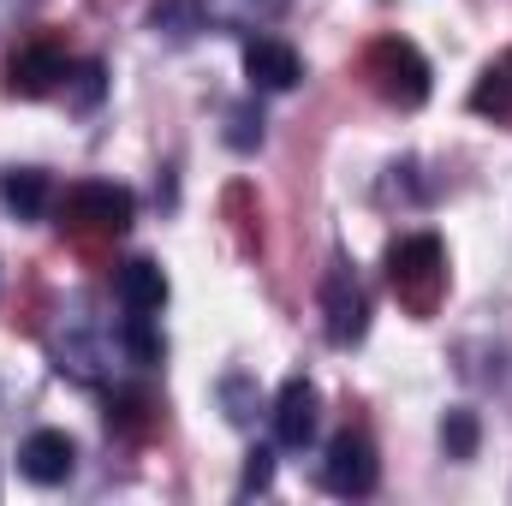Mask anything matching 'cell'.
<instances>
[{
    "label": "cell",
    "instance_id": "cell-1",
    "mask_svg": "<svg viewBox=\"0 0 512 506\" xmlns=\"http://www.w3.org/2000/svg\"><path fill=\"white\" fill-rule=\"evenodd\" d=\"M387 280H393V292L423 316V310H435V298H441V286H447V262H441V245L429 239V233H411V239H399L393 251H387Z\"/></svg>",
    "mask_w": 512,
    "mask_h": 506
},
{
    "label": "cell",
    "instance_id": "cell-2",
    "mask_svg": "<svg viewBox=\"0 0 512 506\" xmlns=\"http://www.w3.org/2000/svg\"><path fill=\"white\" fill-rule=\"evenodd\" d=\"M60 215H66V227H78V233H102V239H120L131 227V215H137V203H131V191L120 185H72L66 191V203H60Z\"/></svg>",
    "mask_w": 512,
    "mask_h": 506
},
{
    "label": "cell",
    "instance_id": "cell-3",
    "mask_svg": "<svg viewBox=\"0 0 512 506\" xmlns=\"http://www.w3.org/2000/svg\"><path fill=\"white\" fill-rule=\"evenodd\" d=\"M370 78H376V90H382L387 102H399V108H417L423 96H429V66H423V54L411 48V42H399V36H387L370 48Z\"/></svg>",
    "mask_w": 512,
    "mask_h": 506
},
{
    "label": "cell",
    "instance_id": "cell-4",
    "mask_svg": "<svg viewBox=\"0 0 512 506\" xmlns=\"http://www.w3.org/2000/svg\"><path fill=\"white\" fill-rule=\"evenodd\" d=\"M382 483V465H376V447L364 441V435H334L328 441V459H322V489L328 495H346V501H358V495H370Z\"/></svg>",
    "mask_w": 512,
    "mask_h": 506
},
{
    "label": "cell",
    "instance_id": "cell-5",
    "mask_svg": "<svg viewBox=\"0 0 512 506\" xmlns=\"http://www.w3.org/2000/svg\"><path fill=\"white\" fill-rule=\"evenodd\" d=\"M322 316H328L334 346H358L364 328H370V298H364V286H358V274L346 262H334L328 280H322Z\"/></svg>",
    "mask_w": 512,
    "mask_h": 506
},
{
    "label": "cell",
    "instance_id": "cell-6",
    "mask_svg": "<svg viewBox=\"0 0 512 506\" xmlns=\"http://www.w3.org/2000/svg\"><path fill=\"white\" fill-rule=\"evenodd\" d=\"M72 465H78V447H72L66 429H36V435H24V447H18V471H24L30 483H42V489L66 483Z\"/></svg>",
    "mask_w": 512,
    "mask_h": 506
},
{
    "label": "cell",
    "instance_id": "cell-7",
    "mask_svg": "<svg viewBox=\"0 0 512 506\" xmlns=\"http://www.w3.org/2000/svg\"><path fill=\"white\" fill-rule=\"evenodd\" d=\"M316 417H322L316 387H310L304 376H292L286 387H280V399H274V435H280V447L304 453V447L316 441Z\"/></svg>",
    "mask_w": 512,
    "mask_h": 506
},
{
    "label": "cell",
    "instance_id": "cell-8",
    "mask_svg": "<svg viewBox=\"0 0 512 506\" xmlns=\"http://www.w3.org/2000/svg\"><path fill=\"white\" fill-rule=\"evenodd\" d=\"M60 78H66V54L48 48V42H30L6 60V90L12 96H48Z\"/></svg>",
    "mask_w": 512,
    "mask_h": 506
},
{
    "label": "cell",
    "instance_id": "cell-9",
    "mask_svg": "<svg viewBox=\"0 0 512 506\" xmlns=\"http://www.w3.org/2000/svg\"><path fill=\"white\" fill-rule=\"evenodd\" d=\"M245 72H251L256 90H292V84L304 78L298 54H292L280 36H251V42H245Z\"/></svg>",
    "mask_w": 512,
    "mask_h": 506
},
{
    "label": "cell",
    "instance_id": "cell-10",
    "mask_svg": "<svg viewBox=\"0 0 512 506\" xmlns=\"http://www.w3.org/2000/svg\"><path fill=\"white\" fill-rule=\"evenodd\" d=\"M114 298L126 304V316H155V310L167 304V274H161L149 256H137V262H126V268L114 274Z\"/></svg>",
    "mask_w": 512,
    "mask_h": 506
},
{
    "label": "cell",
    "instance_id": "cell-11",
    "mask_svg": "<svg viewBox=\"0 0 512 506\" xmlns=\"http://www.w3.org/2000/svg\"><path fill=\"white\" fill-rule=\"evenodd\" d=\"M280 6H286V0H191V12H197L203 24H215V30H256V24H268Z\"/></svg>",
    "mask_w": 512,
    "mask_h": 506
},
{
    "label": "cell",
    "instance_id": "cell-12",
    "mask_svg": "<svg viewBox=\"0 0 512 506\" xmlns=\"http://www.w3.org/2000/svg\"><path fill=\"white\" fill-rule=\"evenodd\" d=\"M471 108H477V114H495V120H512V54H501V60L483 72V84L471 90Z\"/></svg>",
    "mask_w": 512,
    "mask_h": 506
},
{
    "label": "cell",
    "instance_id": "cell-13",
    "mask_svg": "<svg viewBox=\"0 0 512 506\" xmlns=\"http://www.w3.org/2000/svg\"><path fill=\"white\" fill-rule=\"evenodd\" d=\"M0 197H6V209H18L24 221H36V215L48 209V179L30 173V167H12V173L0 179Z\"/></svg>",
    "mask_w": 512,
    "mask_h": 506
},
{
    "label": "cell",
    "instance_id": "cell-14",
    "mask_svg": "<svg viewBox=\"0 0 512 506\" xmlns=\"http://www.w3.org/2000/svg\"><path fill=\"white\" fill-rule=\"evenodd\" d=\"M441 441H447V453H459V459H465V453L477 447V423H471V411H453V417L441 423Z\"/></svg>",
    "mask_w": 512,
    "mask_h": 506
},
{
    "label": "cell",
    "instance_id": "cell-15",
    "mask_svg": "<svg viewBox=\"0 0 512 506\" xmlns=\"http://www.w3.org/2000/svg\"><path fill=\"white\" fill-rule=\"evenodd\" d=\"M268 477H274V453H268V447H256L251 471H245V495H251V489H268Z\"/></svg>",
    "mask_w": 512,
    "mask_h": 506
},
{
    "label": "cell",
    "instance_id": "cell-16",
    "mask_svg": "<svg viewBox=\"0 0 512 506\" xmlns=\"http://www.w3.org/2000/svg\"><path fill=\"white\" fill-rule=\"evenodd\" d=\"M18 12H24V0H0V30H6V24H12Z\"/></svg>",
    "mask_w": 512,
    "mask_h": 506
}]
</instances>
